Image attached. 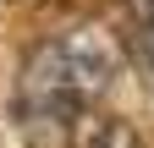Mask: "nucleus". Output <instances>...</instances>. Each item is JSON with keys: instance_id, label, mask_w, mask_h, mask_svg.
<instances>
[{"instance_id": "obj_1", "label": "nucleus", "mask_w": 154, "mask_h": 148, "mask_svg": "<svg viewBox=\"0 0 154 148\" xmlns=\"http://www.w3.org/2000/svg\"><path fill=\"white\" fill-rule=\"evenodd\" d=\"M121 77V44L105 28L77 22V28H55L50 39H38L28 49L22 71H17V115L22 126H66L105 99V88Z\"/></svg>"}, {"instance_id": "obj_2", "label": "nucleus", "mask_w": 154, "mask_h": 148, "mask_svg": "<svg viewBox=\"0 0 154 148\" xmlns=\"http://www.w3.org/2000/svg\"><path fill=\"white\" fill-rule=\"evenodd\" d=\"M66 148H143V137L132 132L121 115H105V110H83L66 132H61Z\"/></svg>"}, {"instance_id": "obj_3", "label": "nucleus", "mask_w": 154, "mask_h": 148, "mask_svg": "<svg viewBox=\"0 0 154 148\" xmlns=\"http://www.w3.org/2000/svg\"><path fill=\"white\" fill-rule=\"evenodd\" d=\"M143 82L154 88V0H149V16H143Z\"/></svg>"}]
</instances>
